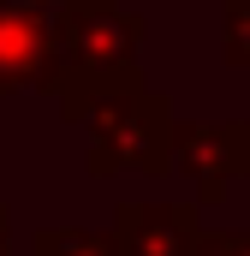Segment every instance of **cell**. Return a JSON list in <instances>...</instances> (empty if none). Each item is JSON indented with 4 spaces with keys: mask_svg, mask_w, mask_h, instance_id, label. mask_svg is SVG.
I'll use <instances>...</instances> for the list:
<instances>
[{
    "mask_svg": "<svg viewBox=\"0 0 250 256\" xmlns=\"http://www.w3.org/2000/svg\"><path fill=\"white\" fill-rule=\"evenodd\" d=\"M54 42H60L54 96H60L66 126H84L102 96H114L125 84H143V72H137L143 18L120 0H72L54 24Z\"/></svg>",
    "mask_w": 250,
    "mask_h": 256,
    "instance_id": "cell-1",
    "label": "cell"
},
{
    "mask_svg": "<svg viewBox=\"0 0 250 256\" xmlns=\"http://www.w3.org/2000/svg\"><path fill=\"white\" fill-rule=\"evenodd\" d=\"M173 102L149 84H125L114 96L96 102V114L84 120V173L90 179H114V173H143V179H167L173 173Z\"/></svg>",
    "mask_w": 250,
    "mask_h": 256,
    "instance_id": "cell-2",
    "label": "cell"
},
{
    "mask_svg": "<svg viewBox=\"0 0 250 256\" xmlns=\"http://www.w3.org/2000/svg\"><path fill=\"white\" fill-rule=\"evenodd\" d=\"M173 173L190 185V202L214 208L226 185L250 179V120H179L173 126Z\"/></svg>",
    "mask_w": 250,
    "mask_h": 256,
    "instance_id": "cell-3",
    "label": "cell"
},
{
    "mask_svg": "<svg viewBox=\"0 0 250 256\" xmlns=\"http://www.w3.org/2000/svg\"><path fill=\"white\" fill-rule=\"evenodd\" d=\"M48 12L24 6V0H0V96H36L54 90L60 78V42H54Z\"/></svg>",
    "mask_w": 250,
    "mask_h": 256,
    "instance_id": "cell-4",
    "label": "cell"
},
{
    "mask_svg": "<svg viewBox=\"0 0 250 256\" xmlns=\"http://www.w3.org/2000/svg\"><path fill=\"white\" fill-rule=\"evenodd\" d=\"M202 202H179V196H137L114 208V256H190L196 232H202Z\"/></svg>",
    "mask_w": 250,
    "mask_h": 256,
    "instance_id": "cell-5",
    "label": "cell"
},
{
    "mask_svg": "<svg viewBox=\"0 0 250 256\" xmlns=\"http://www.w3.org/2000/svg\"><path fill=\"white\" fill-rule=\"evenodd\" d=\"M30 256H114V232H96V226H42Z\"/></svg>",
    "mask_w": 250,
    "mask_h": 256,
    "instance_id": "cell-6",
    "label": "cell"
},
{
    "mask_svg": "<svg viewBox=\"0 0 250 256\" xmlns=\"http://www.w3.org/2000/svg\"><path fill=\"white\" fill-rule=\"evenodd\" d=\"M220 54L232 72L250 78V0H226L220 6Z\"/></svg>",
    "mask_w": 250,
    "mask_h": 256,
    "instance_id": "cell-7",
    "label": "cell"
},
{
    "mask_svg": "<svg viewBox=\"0 0 250 256\" xmlns=\"http://www.w3.org/2000/svg\"><path fill=\"white\" fill-rule=\"evenodd\" d=\"M190 256H250V232H196Z\"/></svg>",
    "mask_w": 250,
    "mask_h": 256,
    "instance_id": "cell-8",
    "label": "cell"
},
{
    "mask_svg": "<svg viewBox=\"0 0 250 256\" xmlns=\"http://www.w3.org/2000/svg\"><path fill=\"white\" fill-rule=\"evenodd\" d=\"M0 256H12V208L0 202Z\"/></svg>",
    "mask_w": 250,
    "mask_h": 256,
    "instance_id": "cell-9",
    "label": "cell"
}]
</instances>
